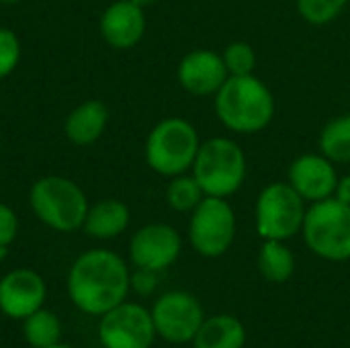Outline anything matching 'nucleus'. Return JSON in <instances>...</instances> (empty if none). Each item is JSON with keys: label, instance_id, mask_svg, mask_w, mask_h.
I'll return each instance as SVG.
<instances>
[{"label": "nucleus", "instance_id": "nucleus-32", "mask_svg": "<svg viewBox=\"0 0 350 348\" xmlns=\"http://www.w3.org/2000/svg\"><path fill=\"white\" fill-rule=\"evenodd\" d=\"M49 348H72V347H66V345H59V343H57V345H53V347H49Z\"/></svg>", "mask_w": 350, "mask_h": 348}, {"label": "nucleus", "instance_id": "nucleus-25", "mask_svg": "<svg viewBox=\"0 0 350 348\" xmlns=\"http://www.w3.org/2000/svg\"><path fill=\"white\" fill-rule=\"evenodd\" d=\"M21 62V41L18 35L8 29L0 27V80L8 78Z\"/></svg>", "mask_w": 350, "mask_h": 348}, {"label": "nucleus", "instance_id": "nucleus-13", "mask_svg": "<svg viewBox=\"0 0 350 348\" xmlns=\"http://www.w3.org/2000/svg\"><path fill=\"white\" fill-rule=\"evenodd\" d=\"M176 78L187 92L195 96H209L224 86L230 74L221 53L213 49H193L180 59Z\"/></svg>", "mask_w": 350, "mask_h": 348}, {"label": "nucleus", "instance_id": "nucleus-30", "mask_svg": "<svg viewBox=\"0 0 350 348\" xmlns=\"http://www.w3.org/2000/svg\"><path fill=\"white\" fill-rule=\"evenodd\" d=\"M21 0H0L2 6H12V4H18Z\"/></svg>", "mask_w": 350, "mask_h": 348}, {"label": "nucleus", "instance_id": "nucleus-31", "mask_svg": "<svg viewBox=\"0 0 350 348\" xmlns=\"http://www.w3.org/2000/svg\"><path fill=\"white\" fill-rule=\"evenodd\" d=\"M6 250H8V248H0V263H2V258L6 256Z\"/></svg>", "mask_w": 350, "mask_h": 348}, {"label": "nucleus", "instance_id": "nucleus-15", "mask_svg": "<svg viewBox=\"0 0 350 348\" xmlns=\"http://www.w3.org/2000/svg\"><path fill=\"white\" fill-rule=\"evenodd\" d=\"M98 31L113 49H131L146 33V12L129 0H115L103 10Z\"/></svg>", "mask_w": 350, "mask_h": 348}, {"label": "nucleus", "instance_id": "nucleus-2", "mask_svg": "<svg viewBox=\"0 0 350 348\" xmlns=\"http://www.w3.org/2000/svg\"><path fill=\"white\" fill-rule=\"evenodd\" d=\"M215 113L230 131L258 133L275 117V98L254 74L230 76L215 92Z\"/></svg>", "mask_w": 350, "mask_h": 348}, {"label": "nucleus", "instance_id": "nucleus-11", "mask_svg": "<svg viewBox=\"0 0 350 348\" xmlns=\"http://www.w3.org/2000/svg\"><path fill=\"white\" fill-rule=\"evenodd\" d=\"M183 248L178 232L168 224H148L139 228L129 242V258L137 269L164 271L176 263Z\"/></svg>", "mask_w": 350, "mask_h": 348}, {"label": "nucleus", "instance_id": "nucleus-14", "mask_svg": "<svg viewBox=\"0 0 350 348\" xmlns=\"http://www.w3.org/2000/svg\"><path fill=\"white\" fill-rule=\"evenodd\" d=\"M289 185L301 195L304 201L318 203L334 197L338 174L334 162L324 154H304L289 166Z\"/></svg>", "mask_w": 350, "mask_h": 348}, {"label": "nucleus", "instance_id": "nucleus-10", "mask_svg": "<svg viewBox=\"0 0 350 348\" xmlns=\"http://www.w3.org/2000/svg\"><path fill=\"white\" fill-rule=\"evenodd\" d=\"M156 336L152 312L137 304H119L103 314L98 338L105 348H150Z\"/></svg>", "mask_w": 350, "mask_h": 348}, {"label": "nucleus", "instance_id": "nucleus-19", "mask_svg": "<svg viewBox=\"0 0 350 348\" xmlns=\"http://www.w3.org/2000/svg\"><path fill=\"white\" fill-rule=\"evenodd\" d=\"M258 271L271 283H285L295 273V256L283 240H265L258 252Z\"/></svg>", "mask_w": 350, "mask_h": 348}, {"label": "nucleus", "instance_id": "nucleus-18", "mask_svg": "<svg viewBox=\"0 0 350 348\" xmlns=\"http://www.w3.org/2000/svg\"><path fill=\"white\" fill-rule=\"evenodd\" d=\"M193 343L195 348H244L246 330L238 318L219 314L203 320Z\"/></svg>", "mask_w": 350, "mask_h": 348}, {"label": "nucleus", "instance_id": "nucleus-28", "mask_svg": "<svg viewBox=\"0 0 350 348\" xmlns=\"http://www.w3.org/2000/svg\"><path fill=\"white\" fill-rule=\"evenodd\" d=\"M334 199H338L345 205H350V174L338 178V185H336V191H334Z\"/></svg>", "mask_w": 350, "mask_h": 348}, {"label": "nucleus", "instance_id": "nucleus-20", "mask_svg": "<svg viewBox=\"0 0 350 348\" xmlns=\"http://www.w3.org/2000/svg\"><path fill=\"white\" fill-rule=\"evenodd\" d=\"M320 150L328 160H332L336 164H349L350 115H340L324 125V129L320 133Z\"/></svg>", "mask_w": 350, "mask_h": 348}, {"label": "nucleus", "instance_id": "nucleus-5", "mask_svg": "<svg viewBox=\"0 0 350 348\" xmlns=\"http://www.w3.org/2000/svg\"><path fill=\"white\" fill-rule=\"evenodd\" d=\"M193 176L207 197H230L244 185L246 156L230 137H211L199 146Z\"/></svg>", "mask_w": 350, "mask_h": 348}, {"label": "nucleus", "instance_id": "nucleus-12", "mask_svg": "<svg viewBox=\"0 0 350 348\" xmlns=\"http://www.w3.org/2000/svg\"><path fill=\"white\" fill-rule=\"evenodd\" d=\"M47 295L45 281L31 269H16L0 279V310L8 318L25 320L41 310Z\"/></svg>", "mask_w": 350, "mask_h": 348}, {"label": "nucleus", "instance_id": "nucleus-16", "mask_svg": "<svg viewBox=\"0 0 350 348\" xmlns=\"http://www.w3.org/2000/svg\"><path fill=\"white\" fill-rule=\"evenodd\" d=\"M109 125V107L103 101L88 98L74 107L64 121V135L74 146H90L100 139Z\"/></svg>", "mask_w": 350, "mask_h": 348}, {"label": "nucleus", "instance_id": "nucleus-21", "mask_svg": "<svg viewBox=\"0 0 350 348\" xmlns=\"http://www.w3.org/2000/svg\"><path fill=\"white\" fill-rule=\"evenodd\" d=\"M23 332H25L27 343L33 348H49L59 343L62 324L55 314L41 308L29 318H25Z\"/></svg>", "mask_w": 350, "mask_h": 348}, {"label": "nucleus", "instance_id": "nucleus-27", "mask_svg": "<svg viewBox=\"0 0 350 348\" xmlns=\"http://www.w3.org/2000/svg\"><path fill=\"white\" fill-rule=\"evenodd\" d=\"M158 285V273L150 271V269H137L131 275V287L139 293V295H150Z\"/></svg>", "mask_w": 350, "mask_h": 348}, {"label": "nucleus", "instance_id": "nucleus-24", "mask_svg": "<svg viewBox=\"0 0 350 348\" xmlns=\"http://www.w3.org/2000/svg\"><path fill=\"white\" fill-rule=\"evenodd\" d=\"M221 57H224V64H226L230 76H248V74H252V70L256 66V53H254L252 45L246 41L230 43L224 49Z\"/></svg>", "mask_w": 350, "mask_h": 348}, {"label": "nucleus", "instance_id": "nucleus-22", "mask_svg": "<svg viewBox=\"0 0 350 348\" xmlns=\"http://www.w3.org/2000/svg\"><path fill=\"white\" fill-rule=\"evenodd\" d=\"M203 197H205V193L193 174L172 176V180L166 189V201L178 213L193 211L203 201Z\"/></svg>", "mask_w": 350, "mask_h": 348}, {"label": "nucleus", "instance_id": "nucleus-23", "mask_svg": "<svg viewBox=\"0 0 350 348\" xmlns=\"http://www.w3.org/2000/svg\"><path fill=\"white\" fill-rule=\"evenodd\" d=\"M347 2L349 0H295L299 14L310 25H318V27L332 23L342 12Z\"/></svg>", "mask_w": 350, "mask_h": 348}, {"label": "nucleus", "instance_id": "nucleus-9", "mask_svg": "<svg viewBox=\"0 0 350 348\" xmlns=\"http://www.w3.org/2000/svg\"><path fill=\"white\" fill-rule=\"evenodd\" d=\"M152 320L158 336L172 345H185L195 338L205 316L197 297L185 291H170L154 304Z\"/></svg>", "mask_w": 350, "mask_h": 348}, {"label": "nucleus", "instance_id": "nucleus-29", "mask_svg": "<svg viewBox=\"0 0 350 348\" xmlns=\"http://www.w3.org/2000/svg\"><path fill=\"white\" fill-rule=\"evenodd\" d=\"M129 2H133V4H137V6H142V8L146 10L148 6H154L158 0H129Z\"/></svg>", "mask_w": 350, "mask_h": 348}, {"label": "nucleus", "instance_id": "nucleus-26", "mask_svg": "<svg viewBox=\"0 0 350 348\" xmlns=\"http://www.w3.org/2000/svg\"><path fill=\"white\" fill-rule=\"evenodd\" d=\"M18 232V217L12 207L0 203V248H8Z\"/></svg>", "mask_w": 350, "mask_h": 348}, {"label": "nucleus", "instance_id": "nucleus-7", "mask_svg": "<svg viewBox=\"0 0 350 348\" xmlns=\"http://www.w3.org/2000/svg\"><path fill=\"white\" fill-rule=\"evenodd\" d=\"M306 201L289 183L265 187L256 201V230L265 240H289L304 228Z\"/></svg>", "mask_w": 350, "mask_h": 348}, {"label": "nucleus", "instance_id": "nucleus-17", "mask_svg": "<svg viewBox=\"0 0 350 348\" xmlns=\"http://www.w3.org/2000/svg\"><path fill=\"white\" fill-rule=\"evenodd\" d=\"M129 207L119 199H100L88 205L82 230L96 240H111L121 236L129 226Z\"/></svg>", "mask_w": 350, "mask_h": 348}, {"label": "nucleus", "instance_id": "nucleus-1", "mask_svg": "<svg viewBox=\"0 0 350 348\" xmlns=\"http://www.w3.org/2000/svg\"><path fill=\"white\" fill-rule=\"evenodd\" d=\"M131 275L125 260L105 248L80 254L68 275V293L74 306L90 316H103L125 302Z\"/></svg>", "mask_w": 350, "mask_h": 348}, {"label": "nucleus", "instance_id": "nucleus-6", "mask_svg": "<svg viewBox=\"0 0 350 348\" xmlns=\"http://www.w3.org/2000/svg\"><path fill=\"white\" fill-rule=\"evenodd\" d=\"M304 238L308 248L324 260H350V205L330 197L306 211Z\"/></svg>", "mask_w": 350, "mask_h": 348}, {"label": "nucleus", "instance_id": "nucleus-4", "mask_svg": "<svg viewBox=\"0 0 350 348\" xmlns=\"http://www.w3.org/2000/svg\"><path fill=\"white\" fill-rule=\"evenodd\" d=\"M201 139L193 123L168 117L154 125L146 139V162L160 176H178L193 168Z\"/></svg>", "mask_w": 350, "mask_h": 348}, {"label": "nucleus", "instance_id": "nucleus-8", "mask_svg": "<svg viewBox=\"0 0 350 348\" xmlns=\"http://www.w3.org/2000/svg\"><path fill=\"white\" fill-rule=\"evenodd\" d=\"M236 238V215L221 197H203L189 222V240L195 252L217 258L230 250Z\"/></svg>", "mask_w": 350, "mask_h": 348}, {"label": "nucleus", "instance_id": "nucleus-3", "mask_svg": "<svg viewBox=\"0 0 350 348\" xmlns=\"http://www.w3.org/2000/svg\"><path fill=\"white\" fill-rule=\"evenodd\" d=\"M29 205L41 224L64 234L80 230L88 211L84 191L72 178L59 174L37 178L29 191Z\"/></svg>", "mask_w": 350, "mask_h": 348}]
</instances>
